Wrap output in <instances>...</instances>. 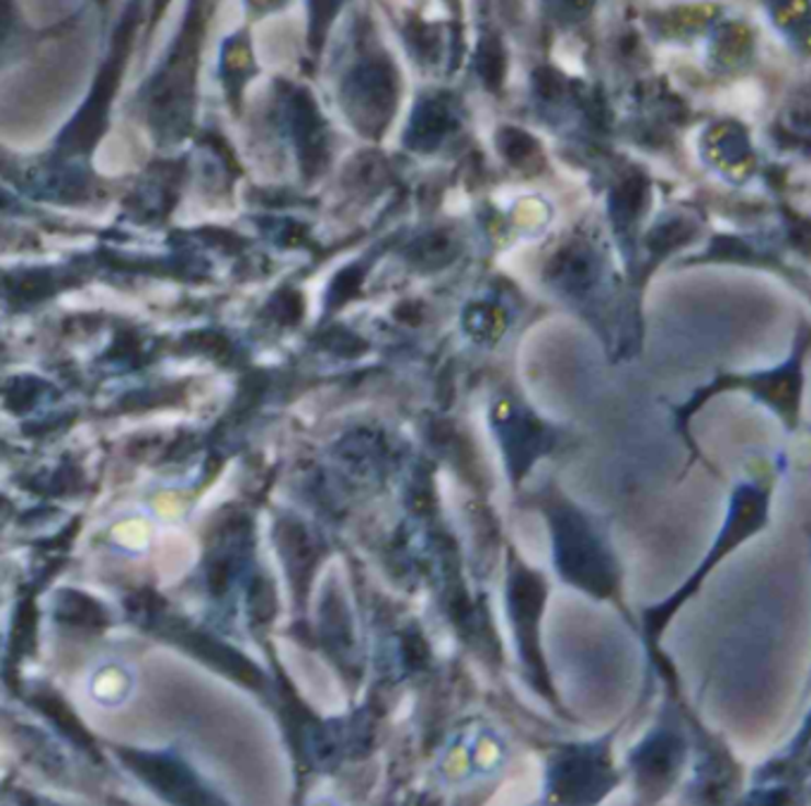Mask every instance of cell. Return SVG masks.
Here are the masks:
<instances>
[{
  "label": "cell",
  "mask_w": 811,
  "mask_h": 806,
  "mask_svg": "<svg viewBox=\"0 0 811 806\" xmlns=\"http://www.w3.org/2000/svg\"><path fill=\"white\" fill-rule=\"evenodd\" d=\"M550 514L559 574L595 595H609L617 586V571L593 523L564 502H559Z\"/></svg>",
  "instance_id": "cell-1"
},
{
  "label": "cell",
  "mask_w": 811,
  "mask_h": 806,
  "mask_svg": "<svg viewBox=\"0 0 811 806\" xmlns=\"http://www.w3.org/2000/svg\"><path fill=\"white\" fill-rule=\"evenodd\" d=\"M122 759L136 775H141L152 790H158L160 795H164L170 802H179V804L209 802L184 763L172 757L146 754V752H122Z\"/></svg>",
  "instance_id": "cell-2"
},
{
  "label": "cell",
  "mask_w": 811,
  "mask_h": 806,
  "mask_svg": "<svg viewBox=\"0 0 811 806\" xmlns=\"http://www.w3.org/2000/svg\"><path fill=\"white\" fill-rule=\"evenodd\" d=\"M545 588L538 576L530 571H516L510 583V602H512V616L516 624V633H519V643L524 649V659L534 663V669H540V657H538V618H540V604H542Z\"/></svg>",
  "instance_id": "cell-3"
},
{
  "label": "cell",
  "mask_w": 811,
  "mask_h": 806,
  "mask_svg": "<svg viewBox=\"0 0 811 806\" xmlns=\"http://www.w3.org/2000/svg\"><path fill=\"white\" fill-rule=\"evenodd\" d=\"M179 643H184L191 649V652H195L201 659L209 661L219 671L233 676L236 681H243L248 685L260 683V673H258L253 663H250L243 655L236 652V649H231L229 645L219 643L217 638H209V635H205L201 631H189L184 635H179Z\"/></svg>",
  "instance_id": "cell-4"
},
{
  "label": "cell",
  "mask_w": 811,
  "mask_h": 806,
  "mask_svg": "<svg viewBox=\"0 0 811 806\" xmlns=\"http://www.w3.org/2000/svg\"><path fill=\"white\" fill-rule=\"evenodd\" d=\"M55 614H58V621L69 626L95 628V626L105 624L103 606L95 604L91 598L81 595V592H72V590L62 592V595L58 598V610H55Z\"/></svg>",
  "instance_id": "cell-5"
},
{
  "label": "cell",
  "mask_w": 811,
  "mask_h": 806,
  "mask_svg": "<svg viewBox=\"0 0 811 806\" xmlns=\"http://www.w3.org/2000/svg\"><path fill=\"white\" fill-rule=\"evenodd\" d=\"M599 775H603L599 761L583 749V752H576L571 759L564 761V769H562L564 781H559V783L564 785V795H569V792L573 790V797H585L589 795V787L597 783Z\"/></svg>",
  "instance_id": "cell-6"
},
{
  "label": "cell",
  "mask_w": 811,
  "mask_h": 806,
  "mask_svg": "<svg viewBox=\"0 0 811 806\" xmlns=\"http://www.w3.org/2000/svg\"><path fill=\"white\" fill-rule=\"evenodd\" d=\"M38 706L44 709L53 720L55 726H58L65 735H69V738H75L77 742H81L83 747H89V735L83 733V728L79 726V720L72 716V712L67 709L62 700H48V697H41L38 700Z\"/></svg>",
  "instance_id": "cell-7"
},
{
  "label": "cell",
  "mask_w": 811,
  "mask_h": 806,
  "mask_svg": "<svg viewBox=\"0 0 811 806\" xmlns=\"http://www.w3.org/2000/svg\"><path fill=\"white\" fill-rule=\"evenodd\" d=\"M250 610H253L255 618H270L272 616V588L258 581L253 586V595H250Z\"/></svg>",
  "instance_id": "cell-8"
},
{
  "label": "cell",
  "mask_w": 811,
  "mask_h": 806,
  "mask_svg": "<svg viewBox=\"0 0 811 806\" xmlns=\"http://www.w3.org/2000/svg\"><path fill=\"white\" fill-rule=\"evenodd\" d=\"M5 26H8V8L3 0H0V38H3L5 34Z\"/></svg>",
  "instance_id": "cell-9"
}]
</instances>
